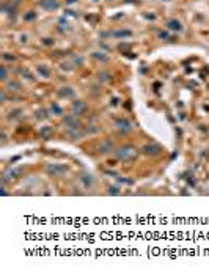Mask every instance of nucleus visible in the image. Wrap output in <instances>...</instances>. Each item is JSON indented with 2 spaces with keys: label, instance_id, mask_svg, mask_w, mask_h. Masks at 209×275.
Listing matches in <instances>:
<instances>
[{
  "label": "nucleus",
  "instance_id": "39448f33",
  "mask_svg": "<svg viewBox=\"0 0 209 275\" xmlns=\"http://www.w3.org/2000/svg\"><path fill=\"white\" fill-rule=\"evenodd\" d=\"M132 35H134L132 30H127V29L117 30V32H110V36H112V38H131Z\"/></svg>",
  "mask_w": 209,
  "mask_h": 275
},
{
  "label": "nucleus",
  "instance_id": "dca6fc26",
  "mask_svg": "<svg viewBox=\"0 0 209 275\" xmlns=\"http://www.w3.org/2000/svg\"><path fill=\"white\" fill-rule=\"evenodd\" d=\"M83 183H85V186L90 187V186L93 184V178L90 176V174H85V176H83Z\"/></svg>",
  "mask_w": 209,
  "mask_h": 275
},
{
  "label": "nucleus",
  "instance_id": "2eb2a0df",
  "mask_svg": "<svg viewBox=\"0 0 209 275\" xmlns=\"http://www.w3.org/2000/svg\"><path fill=\"white\" fill-rule=\"evenodd\" d=\"M52 112H54V115H61V113H63V109L58 107L57 104H52Z\"/></svg>",
  "mask_w": 209,
  "mask_h": 275
},
{
  "label": "nucleus",
  "instance_id": "aec40b11",
  "mask_svg": "<svg viewBox=\"0 0 209 275\" xmlns=\"http://www.w3.org/2000/svg\"><path fill=\"white\" fill-rule=\"evenodd\" d=\"M20 112H22V110H14V112H11V115H10V116H11V118H16V116H19V115H20Z\"/></svg>",
  "mask_w": 209,
  "mask_h": 275
},
{
  "label": "nucleus",
  "instance_id": "f8f14e48",
  "mask_svg": "<svg viewBox=\"0 0 209 275\" xmlns=\"http://www.w3.org/2000/svg\"><path fill=\"white\" fill-rule=\"evenodd\" d=\"M51 134H52V129H51V126H46V128H41V129H39V135H41L42 138H47V137H51Z\"/></svg>",
  "mask_w": 209,
  "mask_h": 275
},
{
  "label": "nucleus",
  "instance_id": "20e7f679",
  "mask_svg": "<svg viewBox=\"0 0 209 275\" xmlns=\"http://www.w3.org/2000/svg\"><path fill=\"white\" fill-rule=\"evenodd\" d=\"M63 121H64L66 126H69L71 129H79V128H80V123H79V119L76 118V115H66V116L63 118Z\"/></svg>",
  "mask_w": 209,
  "mask_h": 275
},
{
  "label": "nucleus",
  "instance_id": "9b49d317",
  "mask_svg": "<svg viewBox=\"0 0 209 275\" xmlns=\"http://www.w3.org/2000/svg\"><path fill=\"white\" fill-rule=\"evenodd\" d=\"M58 94L63 96V97H69V96H73V94H74V90H73L71 87H64L63 90H60Z\"/></svg>",
  "mask_w": 209,
  "mask_h": 275
},
{
  "label": "nucleus",
  "instance_id": "0eeeda50",
  "mask_svg": "<svg viewBox=\"0 0 209 275\" xmlns=\"http://www.w3.org/2000/svg\"><path fill=\"white\" fill-rule=\"evenodd\" d=\"M167 27L168 30H173V32H181L182 30V24L178 20V19H170L167 22Z\"/></svg>",
  "mask_w": 209,
  "mask_h": 275
},
{
  "label": "nucleus",
  "instance_id": "412c9836",
  "mask_svg": "<svg viewBox=\"0 0 209 275\" xmlns=\"http://www.w3.org/2000/svg\"><path fill=\"white\" fill-rule=\"evenodd\" d=\"M2 79H7V68L2 66Z\"/></svg>",
  "mask_w": 209,
  "mask_h": 275
},
{
  "label": "nucleus",
  "instance_id": "4be33fe9",
  "mask_svg": "<svg viewBox=\"0 0 209 275\" xmlns=\"http://www.w3.org/2000/svg\"><path fill=\"white\" fill-rule=\"evenodd\" d=\"M74 2H77V0H66V3H68V5H71V3H74Z\"/></svg>",
  "mask_w": 209,
  "mask_h": 275
},
{
  "label": "nucleus",
  "instance_id": "f03ea898",
  "mask_svg": "<svg viewBox=\"0 0 209 275\" xmlns=\"http://www.w3.org/2000/svg\"><path fill=\"white\" fill-rule=\"evenodd\" d=\"M47 171L52 174V176H63V174L68 171L66 165H60V164H51L47 165Z\"/></svg>",
  "mask_w": 209,
  "mask_h": 275
},
{
  "label": "nucleus",
  "instance_id": "ddd939ff",
  "mask_svg": "<svg viewBox=\"0 0 209 275\" xmlns=\"http://www.w3.org/2000/svg\"><path fill=\"white\" fill-rule=\"evenodd\" d=\"M112 148H113V146H112V143H110V142H105V143H102V145H101V148H99V149H101V153H109V151H112Z\"/></svg>",
  "mask_w": 209,
  "mask_h": 275
},
{
  "label": "nucleus",
  "instance_id": "6e6552de",
  "mask_svg": "<svg viewBox=\"0 0 209 275\" xmlns=\"http://www.w3.org/2000/svg\"><path fill=\"white\" fill-rule=\"evenodd\" d=\"M143 153L145 154H153V156H156V154H159L160 153V146H157V145H146V146H143Z\"/></svg>",
  "mask_w": 209,
  "mask_h": 275
},
{
  "label": "nucleus",
  "instance_id": "1a4fd4ad",
  "mask_svg": "<svg viewBox=\"0 0 209 275\" xmlns=\"http://www.w3.org/2000/svg\"><path fill=\"white\" fill-rule=\"evenodd\" d=\"M36 71H38L39 76H41V77H44V79L51 77V69H49V66H47V65H38Z\"/></svg>",
  "mask_w": 209,
  "mask_h": 275
},
{
  "label": "nucleus",
  "instance_id": "4468645a",
  "mask_svg": "<svg viewBox=\"0 0 209 275\" xmlns=\"http://www.w3.org/2000/svg\"><path fill=\"white\" fill-rule=\"evenodd\" d=\"M93 57L98 58V60H101V61H109V57L104 55V54H99V52H95V54H93Z\"/></svg>",
  "mask_w": 209,
  "mask_h": 275
},
{
  "label": "nucleus",
  "instance_id": "f257e3e1",
  "mask_svg": "<svg viewBox=\"0 0 209 275\" xmlns=\"http://www.w3.org/2000/svg\"><path fill=\"white\" fill-rule=\"evenodd\" d=\"M135 156H137V149L132 148V146H123V148H120L117 151V157L121 159V160H126V162L132 160Z\"/></svg>",
  "mask_w": 209,
  "mask_h": 275
},
{
  "label": "nucleus",
  "instance_id": "f3484780",
  "mask_svg": "<svg viewBox=\"0 0 209 275\" xmlns=\"http://www.w3.org/2000/svg\"><path fill=\"white\" fill-rule=\"evenodd\" d=\"M35 17H36V13H33V11H29V14H25V16H24V19H25V20H33Z\"/></svg>",
  "mask_w": 209,
  "mask_h": 275
},
{
  "label": "nucleus",
  "instance_id": "b1692460",
  "mask_svg": "<svg viewBox=\"0 0 209 275\" xmlns=\"http://www.w3.org/2000/svg\"><path fill=\"white\" fill-rule=\"evenodd\" d=\"M16 2H19V0H16Z\"/></svg>",
  "mask_w": 209,
  "mask_h": 275
},
{
  "label": "nucleus",
  "instance_id": "6ab92c4d",
  "mask_svg": "<svg viewBox=\"0 0 209 275\" xmlns=\"http://www.w3.org/2000/svg\"><path fill=\"white\" fill-rule=\"evenodd\" d=\"M3 58H5V60H11V61L16 60V57H14V55H10V54H3Z\"/></svg>",
  "mask_w": 209,
  "mask_h": 275
},
{
  "label": "nucleus",
  "instance_id": "5701e85b",
  "mask_svg": "<svg viewBox=\"0 0 209 275\" xmlns=\"http://www.w3.org/2000/svg\"><path fill=\"white\" fill-rule=\"evenodd\" d=\"M164 2H170V0H164Z\"/></svg>",
  "mask_w": 209,
  "mask_h": 275
},
{
  "label": "nucleus",
  "instance_id": "7ed1b4c3",
  "mask_svg": "<svg viewBox=\"0 0 209 275\" xmlns=\"http://www.w3.org/2000/svg\"><path fill=\"white\" fill-rule=\"evenodd\" d=\"M39 7L44 8L46 11H55L60 7L58 0H39Z\"/></svg>",
  "mask_w": 209,
  "mask_h": 275
},
{
  "label": "nucleus",
  "instance_id": "423d86ee",
  "mask_svg": "<svg viewBox=\"0 0 209 275\" xmlns=\"http://www.w3.org/2000/svg\"><path fill=\"white\" fill-rule=\"evenodd\" d=\"M73 109H74V115H83L87 110V104L83 101H76L73 104Z\"/></svg>",
  "mask_w": 209,
  "mask_h": 275
},
{
  "label": "nucleus",
  "instance_id": "9d476101",
  "mask_svg": "<svg viewBox=\"0 0 209 275\" xmlns=\"http://www.w3.org/2000/svg\"><path fill=\"white\" fill-rule=\"evenodd\" d=\"M117 128H120L121 131H131V123L124 118L121 119H117Z\"/></svg>",
  "mask_w": 209,
  "mask_h": 275
},
{
  "label": "nucleus",
  "instance_id": "a211bd4d",
  "mask_svg": "<svg viewBox=\"0 0 209 275\" xmlns=\"http://www.w3.org/2000/svg\"><path fill=\"white\" fill-rule=\"evenodd\" d=\"M159 38H160V39H168V33H167V32H160V33H159Z\"/></svg>",
  "mask_w": 209,
  "mask_h": 275
}]
</instances>
